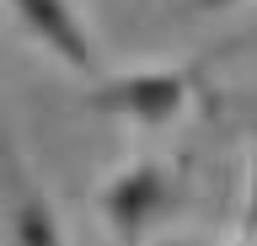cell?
Here are the masks:
<instances>
[{
    "label": "cell",
    "mask_w": 257,
    "mask_h": 246,
    "mask_svg": "<svg viewBox=\"0 0 257 246\" xmlns=\"http://www.w3.org/2000/svg\"><path fill=\"white\" fill-rule=\"evenodd\" d=\"M193 91H198V75H193V70H134V75L96 81L91 91L80 97V107L128 118V123H145V129H166V123L182 118Z\"/></svg>",
    "instance_id": "1"
},
{
    "label": "cell",
    "mask_w": 257,
    "mask_h": 246,
    "mask_svg": "<svg viewBox=\"0 0 257 246\" xmlns=\"http://www.w3.org/2000/svg\"><path fill=\"white\" fill-rule=\"evenodd\" d=\"M177 203V177L172 166L156 161V155H140V161H128L118 177H107V187H102V219L112 225V235L118 241H134L150 219H161V214Z\"/></svg>",
    "instance_id": "2"
},
{
    "label": "cell",
    "mask_w": 257,
    "mask_h": 246,
    "mask_svg": "<svg viewBox=\"0 0 257 246\" xmlns=\"http://www.w3.org/2000/svg\"><path fill=\"white\" fill-rule=\"evenodd\" d=\"M0 182H6V209H11V241L16 246H64L54 198L32 182L27 161L16 155L6 129H0Z\"/></svg>",
    "instance_id": "3"
},
{
    "label": "cell",
    "mask_w": 257,
    "mask_h": 246,
    "mask_svg": "<svg viewBox=\"0 0 257 246\" xmlns=\"http://www.w3.org/2000/svg\"><path fill=\"white\" fill-rule=\"evenodd\" d=\"M6 6H11L16 22H22L48 54H59L70 70H86V75L96 70V43H91V33H86V22L70 11V0H6Z\"/></svg>",
    "instance_id": "4"
},
{
    "label": "cell",
    "mask_w": 257,
    "mask_h": 246,
    "mask_svg": "<svg viewBox=\"0 0 257 246\" xmlns=\"http://www.w3.org/2000/svg\"><path fill=\"white\" fill-rule=\"evenodd\" d=\"M241 230L257 241V150H252V182H246V203H241Z\"/></svg>",
    "instance_id": "5"
},
{
    "label": "cell",
    "mask_w": 257,
    "mask_h": 246,
    "mask_svg": "<svg viewBox=\"0 0 257 246\" xmlns=\"http://www.w3.org/2000/svg\"><path fill=\"white\" fill-rule=\"evenodd\" d=\"M225 6H236V0H182V11H225Z\"/></svg>",
    "instance_id": "6"
},
{
    "label": "cell",
    "mask_w": 257,
    "mask_h": 246,
    "mask_svg": "<svg viewBox=\"0 0 257 246\" xmlns=\"http://www.w3.org/2000/svg\"><path fill=\"white\" fill-rule=\"evenodd\" d=\"M182 246H257V241L246 235V241H182Z\"/></svg>",
    "instance_id": "7"
}]
</instances>
